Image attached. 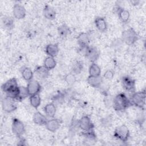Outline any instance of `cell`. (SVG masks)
Here are the masks:
<instances>
[{
	"mask_svg": "<svg viewBox=\"0 0 146 146\" xmlns=\"http://www.w3.org/2000/svg\"><path fill=\"white\" fill-rule=\"evenodd\" d=\"M1 24L4 29L10 30L14 27V20L10 17L4 15L1 17Z\"/></svg>",
	"mask_w": 146,
	"mask_h": 146,
	"instance_id": "7402d4cb",
	"label": "cell"
},
{
	"mask_svg": "<svg viewBox=\"0 0 146 146\" xmlns=\"http://www.w3.org/2000/svg\"><path fill=\"white\" fill-rule=\"evenodd\" d=\"M13 14L15 18L22 19L26 16V9L23 6L20 4H15L13 8Z\"/></svg>",
	"mask_w": 146,
	"mask_h": 146,
	"instance_id": "7c38bea8",
	"label": "cell"
},
{
	"mask_svg": "<svg viewBox=\"0 0 146 146\" xmlns=\"http://www.w3.org/2000/svg\"><path fill=\"white\" fill-rule=\"evenodd\" d=\"M122 40L128 45L133 44L139 39V35L132 28H129L123 31L121 34Z\"/></svg>",
	"mask_w": 146,
	"mask_h": 146,
	"instance_id": "3957f363",
	"label": "cell"
},
{
	"mask_svg": "<svg viewBox=\"0 0 146 146\" xmlns=\"http://www.w3.org/2000/svg\"><path fill=\"white\" fill-rule=\"evenodd\" d=\"M115 11L117 14L120 20L122 22L126 23L129 21L130 14L128 10L123 9L120 6H117L115 8Z\"/></svg>",
	"mask_w": 146,
	"mask_h": 146,
	"instance_id": "5bb4252c",
	"label": "cell"
},
{
	"mask_svg": "<svg viewBox=\"0 0 146 146\" xmlns=\"http://www.w3.org/2000/svg\"><path fill=\"white\" fill-rule=\"evenodd\" d=\"M123 88L128 92H134L135 90V80L129 76H124L121 79Z\"/></svg>",
	"mask_w": 146,
	"mask_h": 146,
	"instance_id": "ba28073f",
	"label": "cell"
},
{
	"mask_svg": "<svg viewBox=\"0 0 146 146\" xmlns=\"http://www.w3.org/2000/svg\"><path fill=\"white\" fill-rule=\"evenodd\" d=\"M61 122L58 119H51L48 120L45 124L46 128L50 132H54L56 131L60 127Z\"/></svg>",
	"mask_w": 146,
	"mask_h": 146,
	"instance_id": "9a60e30c",
	"label": "cell"
},
{
	"mask_svg": "<svg viewBox=\"0 0 146 146\" xmlns=\"http://www.w3.org/2000/svg\"><path fill=\"white\" fill-rule=\"evenodd\" d=\"M56 65V62L53 57L48 56L44 60L43 66L49 71L54 68Z\"/></svg>",
	"mask_w": 146,
	"mask_h": 146,
	"instance_id": "d4e9b609",
	"label": "cell"
},
{
	"mask_svg": "<svg viewBox=\"0 0 146 146\" xmlns=\"http://www.w3.org/2000/svg\"><path fill=\"white\" fill-rule=\"evenodd\" d=\"M112 106L115 110L123 111L129 108L132 105L130 99L128 98L124 93L118 94L114 98L112 102Z\"/></svg>",
	"mask_w": 146,
	"mask_h": 146,
	"instance_id": "7a4b0ae2",
	"label": "cell"
},
{
	"mask_svg": "<svg viewBox=\"0 0 146 146\" xmlns=\"http://www.w3.org/2000/svg\"><path fill=\"white\" fill-rule=\"evenodd\" d=\"M34 73L38 79L43 80L46 79L49 74V70L47 69L44 66H38L36 67Z\"/></svg>",
	"mask_w": 146,
	"mask_h": 146,
	"instance_id": "2e32d148",
	"label": "cell"
},
{
	"mask_svg": "<svg viewBox=\"0 0 146 146\" xmlns=\"http://www.w3.org/2000/svg\"><path fill=\"white\" fill-rule=\"evenodd\" d=\"M113 136L122 142H126L129 137V131L125 125L122 124L115 128Z\"/></svg>",
	"mask_w": 146,
	"mask_h": 146,
	"instance_id": "5b68a950",
	"label": "cell"
},
{
	"mask_svg": "<svg viewBox=\"0 0 146 146\" xmlns=\"http://www.w3.org/2000/svg\"><path fill=\"white\" fill-rule=\"evenodd\" d=\"M87 82L88 83L94 88H99L100 87L102 82L103 78L100 76H90L89 75L87 78Z\"/></svg>",
	"mask_w": 146,
	"mask_h": 146,
	"instance_id": "d6986e66",
	"label": "cell"
},
{
	"mask_svg": "<svg viewBox=\"0 0 146 146\" xmlns=\"http://www.w3.org/2000/svg\"><path fill=\"white\" fill-rule=\"evenodd\" d=\"M101 74V69L100 67L95 63H92L89 67V75L100 76Z\"/></svg>",
	"mask_w": 146,
	"mask_h": 146,
	"instance_id": "83f0119b",
	"label": "cell"
},
{
	"mask_svg": "<svg viewBox=\"0 0 146 146\" xmlns=\"http://www.w3.org/2000/svg\"><path fill=\"white\" fill-rule=\"evenodd\" d=\"M1 88L6 94V96L17 100L19 91V86H18L16 78H13L7 80L2 85Z\"/></svg>",
	"mask_w": 146,
	"mask_h": 146,
	"instance_id": "6da1fadb",
	"label": "cell"
},
{
	"mask_svg": "<svg viewBox=\"0 0 146 146\" xmlns=\"http://www.w3.org/2000/svg\"><path fill=\"white\" fill-rule=\"evenodd\" d=\"M33 120L35 124L39 125H45L48 120L45 115L38 111L34 113L33 117Z\"/></svg>",
	"mask_w": 146,
	"mask_h": 146,
	"instance_id": "ffe728a7",
	"label": "cell"
},
{
	"mask_svg": "<svg viewBox=\"0 0 146 146\" xmlns=\"http://www.w3.org/2000/svg\"><path fill=\"white\" fill-rule=\"evenodd\" d=\"M64 80L68 84L72 85V84H73L75 83V82L76 80V79L75 75L71 72V73H70V74H67L65 76Z\"/></svg>",
	"mask_w": 146,
	"mask_h": 146,
	"instance_id": "1f68e13d",
	"label": "cell"
},
{
	"mask_svg": "<svg viewBox=\"0 0 146 146\" xmlns=\"http://www.w3.org/2000/svg\"><path fill=\"white\" fill-rule=\"evenodd\" d=\"M85 55L86 58L92 63H95L99 58L100 52L94 46H88L86 48Z\"/></svg>",
	"mask_w": 146,
	"mask_h": 146,
	"instance_id": "9c48e42d",
	"label": "cell"
},
{
	"mask_svg": "<svg viewBox=\"0 0 146 146\" xmlns=\"http://www.w3.org/2000/svg\"><path fill=\"white\" fill-rule=\"evenodd\" d=\"M11 129L13 133L18 137H21L25 132L23 123L16 117H13L12 119Z\"/></svg>",
	"mask_w": 146,
	"mask_h": 146,
	"instance_id": "52a82bcc",
	"label": "cell"
},
{
	"mask_svg": "<svg viewBox=\"0 0 146 146\" xmlns=\"http://www.w3.org/2000/svg\"><path fill=\"white\" fill-rule=\"evenodd\" d=\"M83 63L81 61L76 60L72 65L71 71L75 75H78L81 73L83 70Z\"/></svg>",
	"mask_w": 146,
	"mask_h": 146,
	"instance_id": "f1b7e54d",
	"label": "cell"
},
{
	"mask_svg": "<svg viewBox=\"0 0 146 146\" xmlns=\"http://www.w3.org/2000/svg\"><path fill=\"white\" fill-rule=\"evenodd\" d=\"M79 127L83 131H87L94 129V125L90 119V117L87 115L82 116L78 121Z\"/></svg>",
	"mask_w": 146,
	"mask_h": 146,
	"instance_id": "8fae6325",
	"label": "cell"
},
{
	"mask_svg": "<svg viewBox=\"0 0 146 146\" xmlns=\"http://www.w3.org/2000/svg\"><path fill=\"white\" fill-rule=\"evenodd\" d=\"M21 75L22 78L26 81L29 82L33 79L34 76V72L29 67H23L21 70Z\"/></svg>",
	"mask_w": 146,
	"mask_h": 146,
	"instance_id": "cb8c5ba5",
	"label": "cell"
},
{
	"mask_svg": "<svg viewBox=\"0 0 146 146\" xmlns=\"http://www.w3.org/2000/svg\"><path fill=\"white\" fill-rule=\"evenodd\" d=\"M44 111L46 115L49 117H54L56 111V106L54 103H50L44 107Z\"/></svg>",
	"mask_w": 146,
	"mask_h": 146,
	"instance_id": "603a6c76",
	"label": "cell"
},
{
	"mask_svg": "<svg viewBox=\"0 0 146 146\" xmlns=\"http://www.w3.org/2000/svg\"><path fill=\"white\" fill-rule=\"evenodd\" d=\"M96 27L101 32H105L107 29V24L104 18L98 17L95 19Z\"/></svg>",
	"mask_w": 146,
	"mask_h": 146,
	"instance_id": "44dd1931",
	"label": "cell"
},
{
	"mask_svg": "<svg viewBox=\"0 0 146 146\" xmlns=\"http://www.w3.org/2000/svg\"><path fill=\"white\" fill-rule=\"evenodd\" d=\"M43 15L48 20H53L56 17V11L53 7L48 5H46L43 10Z\"/></svg>",
	"mask_w": 146,
	"mask_h": 146,
	"instance_id": "e0dca14e",
	"label": "cell"
},
{
	"mask_svg": "<svg viewBox=\"0 0 146 146\" xmlns=\"http://www.w3.org/2000/svg\"><path fill=\"white\" fill-rule=\"evenodd\" d=\"M14 99L6 96L2 100V108L3 111L11 113L17 108V106Z\"/></svg>",
	"mask_w": 146,
	"mask_h": 146,
	"instance_id": "8992f818",
	"label": "cell"
},
{
	"mask_svg": "<svg viewBox=\"0 0 146 146\" xmlns=\"http://www.w3.org/2000/svg\"><path fill=\"white\" fill-rule=\"evenodd\" d=\"M103 76L104 78H105L106 79L110 80L113 78L114 76V72L111 70H107L104 72Z\"/></svg>",
	"mask_w": 146,
	"mask_h": 146,
	"instance_id": "d6a6232c",
	"label": "cell"
},
{
	"mask_svg": "<svg viewBox=\"0 0 146 146\" xmlns=\"http://www.w3.org/2000/svg\"><path fill=\"white\" fill-rule=\"evenodd\" d=\"M59 51L58 45L57 44H48L45 48V52L48 56L54 58L56 56Z\"/></svg>",
	"mask_w": 146,
	"mask_h": 146,
	"instance_id": "ac0fdd59",
	"label": "cell"
},
{
	"mask_svg": "<svg viewBox=\"0 0 146 146\" xmlns=\"http://www.w3.org/2000/svg\"><path fill=\"white\" fill-rule=\"evenodd\" d=\"M130 101L132 103V105H133L141 109H144L145 103V90L134 92L130 99Z\"/></svg>",
	"mask_w": 146,
	"mask_h": 146,
	"instance_id": "277c9868",
	"label": "cell"
},
{
	"mask_svg": "<svg viewBox=\"0 0 146 146\" xmlns=\"http://www.w3.org/2000/svg\"><path fill=\"white\" fill-rule=\"evenodd\" d=\"M30 103L33 107L37 108L41 103V98L39 94H38L30 96Z\"/></svg>",
	"mask_w": 146,
	"mask_h": 146,
	"instance_id": "4316f807",
	"label": "cell"
},
{
	"mask_svg": "<svg viewBox=\"0 0 146 146\" xmlns=\"http://www.w3.org/2000/svg\"><path fill=\"white\" fill-rule=\"evenodd\" d=\"M78 43L82 48H86L89 46L90 37L87 33H81L77 37Z\"/></svg>",
	"mask_w": 146,
	"mask_h": 146,
	"instance_id": "4fadbf2b",
	"label": "cell"
},
{
	"mask_svg": "<svg viewBox=\"0 0 146 146\" xmlns=\"http://www.w3.org/2000/svg\"><path fill=\"white\" fill-rule=\"evenodd\" d=\"M29 96V95L27 88L24 86H19V91L18 96L17 97V100L22 101L23 99H26Z\"/></svg>",
	"mask_w": 146,
	"mask_h": 146,
	"instance_id": "4dcf8cb0",
	"label": "cell"
},
{
	"mask_svg": "<svg viewBox=\"0 0 146 146\" xmlns=\"http://www.w3.org/2000/svg\"><path fill=\"white\" fill-rule=\"evenodd\" d=\"M82 135L86 140L90 141H94L96 138V135L95 134L94 129L87 131H83L82 132Z\"/></svg>",
	"mask_w": 146,
	"mask_h": 146,
	"instance_id": "f546056e",
	"label": "cell"
},
{
	"mask_svg": "<svg viewBox=\"0 0 146 146\" xmlns=\"http://www.w3.org/2000/svg\"><path fill=\"white\" fill-rule=\"evenodd\" d=\"M26 88L29 96L38 94L40 92L41 90V86L40 83L37 80L34 79H32L28 82Z\"/></svg>",
	"mask_w": 146,
	"mask_h": 146,
	"instance_id": "30bf717a",
	"label": "cell"
},
{
	"mask_svg": "<svg viewBox=\"0 0 146 146\" xmlns=\"http://www.w3.org/2000/svg\"><path fill=\"white\" fill-rule=\"evenodd\" d=\"M58 33L61 37H66L71 33L69 27L66 24L60 25L58 28Z\"/></svg>",
	"mask_w": 146,
	"mask_h": 146,
	"instance_id": "484cf974",
	"label": "cell"
}]
</instances>
